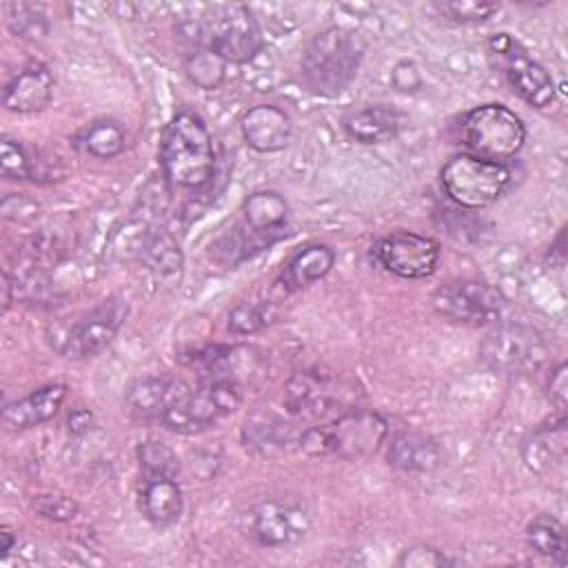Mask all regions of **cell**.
Segmentation results:
<instances>
[{"instance_id":"cell-1","label":"cell","mask_w":568,"mask_h":568,"mask_svg":"<svg viewBox=\"0 0 568 568\" xmlns=\"http://www.w3.org/2000/svg\"><path fill=\"white\" fill-rule=\"evenodd\" d=\"M160 164L175 189H202L215 173V149L204 118L195 111L175 113L162 131Z\"/></svg>"},{"instance_id":"cell-2","label":"cell","mask_w":568,"mask_h":568,"mask_svg":"<svg viewBox=\"0 0 568 568\" xmlns=\"http://www.w3.org/2000/svg\"><path fill=\"white\" fill-rule=\"evenodd\" d=\"M364 38L346 27H326L315 33L302 53L304 87L324 98L339 95L355 78L364 58Z\"/></svg>"},{"instance_id":"cell-3","label":"cell","mask_w":568,"mask_h":568,"mask_svg":"<svg viewBox=\"0 0 568 568\" xmlns=\"http://www.w3.org/2000/svg\"><path fill=\"white\" fill-rule=\"evenodd\" d=\"M388 422L375 410H348L328 424L311 426L297 437L300 448L311 457L366 459L375 455L388 437Z\"/></svg>"},{"instance_id":"cell-4","label":"cell","mask_w":568,"mask_h":568,"mask_svg":"<svg viewBox=\"0 0 568 568\" xmlns=\"http://www.w3.org/2000/svg\"><path fill=\"white\" fill-rule=\"evenodd\" d=\"M459 144L468 155L506 164L526 142V126L521 118L497 102L479 104L466 111L457 126Z\"/></svg>"},{"instance_id":"cell-5","label":"cell","mask_w":568,"mask_h":568,"mask_svg":"<svg viewBox=\"0 0 568 568\" xmlns=\"http://www.w3.org/2000/svg\"><path fill=\"white\" fill-rule=\"evenodd\" d=\"M242 404V384L231 377L202 379L195 390H182L162 415L160 424L173 433H202Z\"/></svg>"},{"instance_id":"cell-6","label":"cell","mask_w":568,"mask_h":568,"mask_svg":"<svg viewBox=\"0 0 568 568\" xmlns=\"http://www.w3.org/2000/svg\"><path fill=\"white\" fill-rule=\"evenodd\" d=\"M508 164L481 160L468 153L453 155L442 169V189L459 209L479 211L495 204L510 186Z\"/></svg>"},{"instance_id":"cell-7","label":"cell","mask_w":568,"mask_h":568,"mask_svg":"<svg viewBox=\"0 0 568 568\" xmlns=\"http://www.w3.org/2000/svg\"><path fill=\"white\" fill-rule=\"evenodd\" d=\"M479 357L497 375L524 377L548 362L550 348L537 328L521 322H499L484 337Z\"/></svg>"},{"instance_id":"cell-8","label":"cell","mask_w":568,"mask_h":568,"mask_svg":"<svg viewBox=\"0 0 568 568\" xmlns=\"http://www.w3.org/2000/svg\"><path fill=\"white\" fill-rule=\"evenodd\" d=\"M313 517L300 495H271L257 499L242 515V532L262 548H286L302 541Z\"/></svg>"},{"instance_id":"cell-9","label":"cell","mask_w":568,"mask_h":568,"mask_svg":"<svg viewBox=\"0 0 568 568\" xmlns=\"http://www.w3.org/2000/svg\"><path fill=\"white\" fill-rule=\"evenodd\" d=\"M488 55L506 78L508 87L532 109H548L557 98L552 75L510 33H493L486 42Z\"/></svg>"},{"instance_id":"cell-10","label":"cell","mask_w":568,"mask_h":568,"mask_svg":"<svg viewBox=\"0 0 568 568\" xmlns=\"http://www.w3.org/2000/svg\"><path fill=\"white\" fill-rule=\"evenodd\" d=\"M433 308L453 324L484 328L504 322L506 300L484 280H450L433 293Z\"/></svg>"},{"instance_id":"cell-11","label":"cell","mask_w":568,"mask_h":568,"mask_svg":"<svg viewBox=\"0 0 568 568\" xmlns=\"http://www.w3.org/2000/svg\"><path fill=\"white\" fill-rule=\"evenodd\" d=\"M129 317V304L122 297H106L87 315L69 326L58 353L67 359L80 362L102 353L120 333Z\"/></svg>"},{"instance_id":"cell-12","label":"cell","mask_w":568,"mask_h":568,"mask_svg":"<svg viewBox=\"0 0 568 568\" xmlns=\"http://www.w3.org/2000/svg\"><path fill=\"white\" fill-rule=\"evenodd\" d=\"M206 40L226 64H246L264 47L257 20L244 4L220 7L206 29Z\"/></svg>"},{"instance_id":"cell-13","label":"cell","mask_w":568,"mask_h":568,"mask_svg":"<svg viewBox=\"0 0 568 568\" xmlns=\"http://www.w3.org/2000/svg\"><path fill=\"white\" fill-rule=\"evenodd\" d=\"M377 262L393 275L404 280L430 277L439 262V244L433 237L395 231L375 244Z\"/></svg>"},{"instance_id":"cell-14","label":"cell","mask_w":568,"mask_h":568,"mask_svg":"<svg viewBox=\"0 0 568 568\" xmlns=\"http://www.w3.org/2000/svg\"><path fill=\"white\" fill-rule=\"evenodd\" d=\"M138 504H140L142 517L153 528L164 530L173 526L184 510V497H182L178 477L160 475V473H142Z\"/></svg>"},{"instance_id":"cell-15","label":"cell","mask_w":568,"mask_h":568,"mask_svg":"<svg viewBox=\"0 0 568 568\" xmlns=\"http://www.w3.org/2000/svg\"><path fill=\"white\" fill-rule=\"evenodd\" d=\"M337 393L328 375L315 368L297 371L284 386V408L293 417H317L335 406Z\"/></svg>"},{"instance_id":"cell-16","label":"cell","mask_w":568,"mask_h":568,"mask_svg":"<svg viewBox=\"0 0 568 568\" xmlns=\"http://www.w3.org/2000/svg\"><path fill=\"white\" fill-rule=\"evenodd\" d=\"M240 131L253 151L275 153L291 142L293 124L284 109L275 104H255L240 118Z\"/></svg>"},{"instance_id":"cell-17","label":"cell","mask_w":568,"mask_h":568,"mask_svg":"<svg viewBox=\"0 0 568 568\" xmlns=\"http://www.w3.org/2000/svg\"><path fill=\"white\" fill-rule=\"evenodd\" d=\"M53 73L42 62L20 69L2 89V104L11 113H36L49 106L53 98Z\"/></svg>"},{"instance_id":"cell-18","label":"cell","mask_w":568,"mask_h":568,"mask_svg":"<svg viewBox=\"0 0 568 568\" xmlns=\"http://www.w3.org/2000/svg\"><path fill=\"white\" fill-rule=\"evenodd\" d=\"M335 251L328 244H308L295 251L288 262L284 264L280 277L273 282L271 291L280 297L297 293L313 282L326 277L335 266Z\"/></svg>"},{"instance_id":"cell-19","label":"cell","mask_w":568,"mask_h":568,"mask_svg":"<svg viewBox=\"0 0 568 568\" xmlns=\"http://www.w3.org/2000/svg\"><path fill=\"white\" fill-rule=\"evenodd\" d=\"M566 442V417L541 424L521 439V459L535 475L548 477L555 470L564 468L568 446Z\"/></svg>"},{"instance_id":"cell-20","label":"cell","mask_w":568,"mask_h":568,"mask_svg":"<svg viewBox=\"0 0 568 568\" xmlns=\"http://www.w3.org/2000/svg\"><path fill=\"white\" fill-rule=\"evenodd\" d=\"M67 397V386L64 384H47L29 395L9 402L2 408V424L7 430H27L33 426H40L58 415L62 408V402Z\"/></svg>"},{"instance_id":"cell-21","label":"cell","mask_w":568,"mask_h":568,"mask_svg":"<svg viewBox=\"0 0 568 568\" xmlns=\"http://www.w3.org/2000/svg\"><path fill=\"white\" fill-rule=\"evenodd\" d=\"M288 202L277 191H255L242 202V224L268 244L288 235Z\"/></svg>"},{"instance_id":"cell-22","label":"cell","mask_w":568,"mask_h":568,"mask_svg":"<svg viewBox=\"0 0 568 568\" xmlns=\"http://www.w3.org/2000/svg\"><path fill=\"white\" fill-rule=\"evenodd\" d=\"M404 124V118L397 109L388 104H366L351 109L342 118L344 133L357 144H382L393 140Z\"/></svg>"},{"instance_id":"cell-23","label":"cell","mask_w":568,"mask_h":568,"mask_svg":"<svg viewBox=\"0 0 568 568\" xmlns=\"http://www.w3.org/2000/svg\"><path fill=\"white\" fill-rule=\"evenodd\" d=\"M184 386L171 377H142L126 393V413L135 422H160Z\"/></svg>"},{"instance_id":"cell-24","label":"cell","mask_w":568,"mask_h":568,"mask_svg":"<svg viewBox=\"0 0 568 568\" xmlns=\"http://www.w3.org/2000/svg\"><path fill=\"white\" fill-rule=\"evenodd\" d=\"M293 444V428L273 413H253L242 426V446L260 457H277Z\"/></svg>"},{"instance_id":"cell-25","label":"cell","mask_w":568,"mask_h":568,"mask_svg":"<svg viewBox=\"0 0 568 568\" xmlns=\"http://www.w3.org/2000/svg\"><path fill=\"white\" fill-rule=\"evenodd\" d=\"M386 462L404 473H424L439 464V446L419 430H399L390 437Z\"/></svg>"},{"instance_id":"cell-26","label":"cell","mask_w":568,"mask_h":568,"mask_svg":"<svg viewBox=\"0 0 568 568\" xmlns=\"http://www.w3.org/2000/svg\"><path fill=\"white\" fill-rule=\"evenodd\" d=\"M140 255L146 262L149 271L166 284H173L175 280H180L182 273V251L175 242V237L166 231V229H153L142 237V246H140Z\"/></svg>"},{"instance_id":"cell-27","label":"cell","mask_w":568,"mask_h":568,"mask_svg":"<svg viewBox=\"0 0 568 568\" xmlns=\"http://www.w3.org/2000/svg\"><path fill=\"white\" fill-rule=\"evenodd\" d=\"M524 535H526L528 546L537 555H541V557H546V559H550V561H555L559 566L566 564L568 539H566V528H564V524L557 517L546 515V513L532 517L526 524Z\"/></svg>"},{"instance_id":"cell-28","label":"cell","mask_w":568,"mask_h":568,"mask_svg":"<svg viewBox=\"0 0 568 568\" xmlns=\"http://www.w3.org/2000/svg\"><path fill=\"white\" fill-rule=\"evenodd\" d=\"M75 144L95 160H111L126 149V131L115 120H95L78 133Z\"/></svg>"},{"instance_id":"cell-29","label":"cell","mask_w":568,"mask_h":568,"mask_svg":"<svg viewBox=\"0 0 568 568\" xmlns=\"http://www.w3.org/2000/svg\"><path fill=\"white\" fill-rule=\"evenodd\" d=\"M277 315V300H244L237 302L229 313V331L233 335H251L268 326Z\"/></svg>"},{"instance_id":"cell-30","label":"cell","mask_w":568,"mask_h":568,"mask_svg":"<svg viewBox=\"0 0 568 568\" xmlns=\"http://www.w3.org/2000/svg\"><path fill=\"white\" fill-rule=\"evenodd\" d=\"M184 73L200 89H217L226 75V62L206 44L195 47L184 58Z\"/></svg>"},{"instance_id":"cell-31","label":"cell","mask_w":568,"mask_h":568,"mask_svg":"<svg viewBox=\"0 0 568 568\" xmlns=\"http://www.w3.org/2000/svg\"><path fill=\"white\" fill-rule=\"evenodd\" d=\"M439 16L455 24H477L488 20L499 11V2L486 0H450V2H435L433 4Z\"/></svg>"},{"instance_id":"cell-32","label":"cell","mask_w":568,"mask_h":568,"mask_svg":"<svg viewBox=\"0 0 568 568\" xmlns=\"http://www.w3.org/2000/svg\"><path fill=\"white\" fill-rule=\"evenodd\" d=\"M0 173L7 180H38V169L27 149L11 138L0 142Z\"/></svg>"},{"instance_id":"cell-33","label":"cell","mask_w":568,"mask_h":568,"mask_svg":"<svg viewBox=\"0 0 568 568\" xmlns=\"http://www.w3.org/2000/svg\"><path fill=\"white\" fill-rule=\"evenodd\" d=\"M138 459L142 473H160V475H180L178 453L158 439H146L138 446Z\"/></svg>"},{"instance_id":"cell-34","label":"cell","mask_w":568,"mask_h":568,"mask_svg":"<svg viewBox=\"0 0 568 568\" xmlns=\"http://www.w3.org/2000/svg\"><path fill=\"white\" fill-rule=\"evenodd\" d=\"M7 22L13 33L27 40L42 38L47 33V18L40 7L33 4H9L7 7Z\"/></svg>"},{"instance_id":"cell-35","label":"cell","mask_w":568,"mask_h":568,"mask_svg":"<svg viewBox=\"0 0 568 568\" xmlns=\"http://www.w3.org/2000/svg\"><path fill=\"white\" fill-rule=\"evenodd\" d=\"M31 506L40 517L51 519V521H71L78 513V504L71 497L58 495V493L36 495Z\"/></svg>"},{"instance_id":"cell-36","label":"cell","mask_w":568,"mask_h":568,"mask_svg":"<svg viewBox=\"0 0 568 568\" xmlns=\"http://www.w3.org/2000/svg\"><path fill=\"white\" fill-rule=\"evenodd\" d=\"M448 564H453V559L430 546H413L397 557V566L404 568H442Z\"/></svg>"},{"instance_id":"cell-37","label":"cell","mask_w":568,"mask_h":568,"mask_svg":"<svg viewBox=\"0 0 568 568\" xmlns=\"http://www.w3.org/2000/svg\"><path fill=\"white\" fill-rule=\"evenodd\" d=\"M566 393H568L566 362H559V364L550 371L548 384H546V395H548L550 404L557 408L559 415H564V410H566Z\"/></svg>"},{"instance_id":"cell-38","label":"cell","mask_w":568,"mask_h":568,"mask_svg":"<svg viewBox=\"0 0 568 568\" xmlns=\"http://www.w3.org/2000/svg\"><path fill=\"white\" fill-rule=\"evenodd\" d=\"M390 80H393L395 89H399V91H417L419 84H422V78H419L417 67L413 62H399L393 69Z\"/></svg>"},{"instance_id":"cell-39","label":"cell","mask_w":568,"mask_h":568,"mask_svg":"<svg viewBox=\"0 0 568 568\" xmlns=\"http://www.w3.org/2000/svg\"><path fill=\"white\" fill-rule=\"evenodd\" d=\"M0 539H2V546H0V550H2V557H7L11 550H13V546L18 544V539L13 537V532L4 526L2 528V532H0Z\"/></svg>"},{"instance_id":"cell-40","label":"cell","mask_w":568,"mask_h":568,"mask_svg":"<svg viewBox=\"0 0 568 568\" xmlns=\"http://www.w3.org/2000/svg\"><path fill=\"white\" fill-rule=\"evenodd\" d=\"M550 248H552L550 253H555V255L559 257V260H557V264H564V257H566V251H564V231H559V233H557L555 244H552ZM550 253H548V255H550Z\"/></svg>"}]
</instances>
